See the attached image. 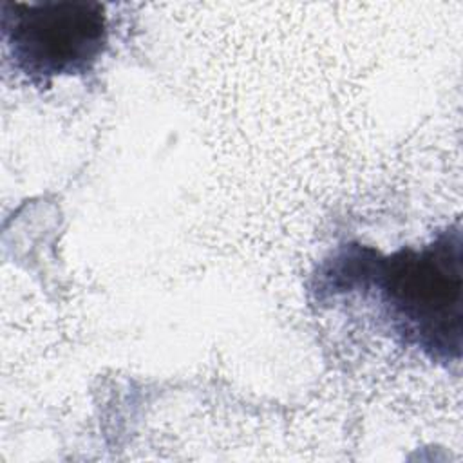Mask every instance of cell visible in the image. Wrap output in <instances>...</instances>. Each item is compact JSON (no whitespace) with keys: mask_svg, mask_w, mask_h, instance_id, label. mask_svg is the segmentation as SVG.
I'll use <instances>...</instances> for the list:
<instances>
[{"mask_svg":"<svg viewBox=\"0 0 463 463\" xmlns=\"http://www.w3.org/2000/svg\"><path fill=\"white\" fill-rule=\"evenodd\" d=\"M0 25L14 69L36 83L89 72L109 45L98 2H2Z\"/></svg>","mask_w":463,"mask_h":463,"instance_id":"obj_2","label":"cell"},{"mask_svg":"<svg viewBox=\"0 0 463 463\" xmlns=\"http://www.w3.org/2000/svg\"><path fill=\"white\" fill-rule=\"evenodd\" d=\"M333 289L374 295L391 329L405 345L434 362L459 360L463 320L461 233L450 230L421 248L391 255L354 248L327 273Z\"/></svg>","mask_w":463,"mask_h":463,"instance_id":"obj_1","label":"cell"}]
</instances>
